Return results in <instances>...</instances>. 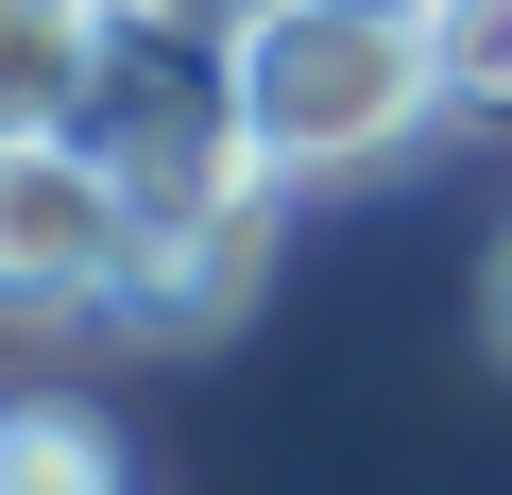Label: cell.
<instances>
[{
	"mask_svg": "<svg viewBox=\"0 0 512 495\" xmlns=\"http://www.w3.org/2000/svg\"><path fill=\"white\" fill-rule=\"evenodd\" d=\"M478 308H495V359H512V239H495V274H478Z\"/></svg>",
	"mask_w": 512,
	"mask_h": 495,
	"instance_id": "8",
	"label": "cell"
},
{
	"mask_svg": "<svg viewBox=\"0 0 512 495\" xmlns=\"http://www.w3.org/2000/svg\"><path fill=\"white\" fill-rule=\"evenodd\" d=\"M410 18H427L444 120H512V0H410Z\"/></svg>",
	"mask_w": 512,
	"mask_h": 495,
	"instance_id": "6",
	"label": "cell"
},
{
	"mask_svg": "<svg viewBox=\"0 0 512 495\" xmlns=\"http://www.w3.org/2000/svg\"><path fill=\"white\" fill-rule=\"evenodd\" d=\"M137 274V188L86 137H0V308L18 325H86Z\"/></svg>",
	"mask_w": 512,
	"mask_h": 495,
	"instance_id": "2",
	"label": "cell"
},
{
	"mask_svg": "<svg viewBox=\"0 0 512 495\" xmlns=\"http://www.w3.org/2000/svg\"><path fill=\"white\" fill-rule=\"evenodd\" d=\"M120 18H137V35H188V52H239L274 0H120Z\"/></svg>",
	"mask_w": 512,
	"mask_h": 495,
	"instance_id": "7",
	"label": "cell"
},
{
	"mask_svg": "<svg viewBox=\"0 0 512 495\" xmlns=\"http://www.w3.org/2000/svg\"><path fill=\"white\" fill-rule=\"evenodd\" d=\"M239 120L291 188H359V171H410L444 137V69H427V18L410 0H274L239 35Z\"/></svg>",
	"mask_w": 512,
	"mask_h": 495,
	"instance_id": "1",
	"label": "cell"
},
{
	"mask_svg": "<svg viewBox=\"0 0 512 495\" xmlns=\"http://www.w3.org/2000/svg\"><path fill=\"white\" fill-rule=\"evenodd\" d=\"M0 495H137V478H120V427L103 410L18 393V410H0Z\"/></svg>",
	"mask_w": 512,
	"mask_h": 495,
	"instance_id": "5",
	"label": "cell"
},
{
	"mask_svg": "<svg viewBox=\"0 0 512 495\" xmlns=\"http://www.w3.org/2000/svg\"><path fill=\"white\" fill-rule=\"evenodd\" d=\"M120 52V0H0V137H69Z\"/></svg>",
	"mask_w": 512,
	"mask_h": 495,
	"instance_id": "4",
	"label": "cell"
},
{
	"mask_svg": "<svg viewBox=\"0 0 512 495\" xmlns=\"http://www.w3.org/2000/svg\"><path fill=\"white\" fill-rule=\"evenodd\" d=\"M274 222H291V171H239V188H188L137 222V274H120V325L154 342H205L256 308V274H274Z\"/></svg>",
	"mask_w": 512,
	"mask_h": 495,
	"instance_id": "3",
	"label": "cell"
}]
</instances>
